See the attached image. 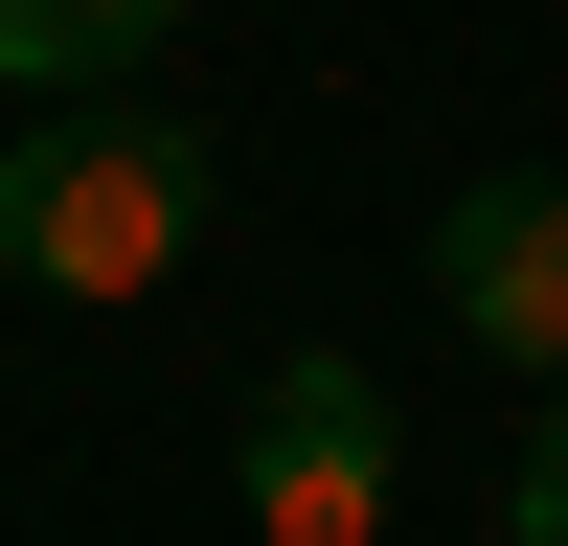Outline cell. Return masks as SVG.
I'll return each instance as SVG.
<instances>
[{
	"instance_id": "5",
	"label": "cell",
	"mask_w": 568,
	"mask_h": 546,
	"mask_svg": "<svg viewBox=\"0 0 568 546\" xmlns=\"http://www.w3.org/2000/svg\"><path fill=\"white\" fill-rule=\"evenodd\" d=\"M524 546H568V387H546V433H524V501H500Z\"/></svg>"
},
{
	"instance_id": "4",
	"label": "cell",
	"mask_w": 568,
	"mask_h": 546,
	"mask_svg": "<svg viewBox=\"0 0 568 546\" xmlns=\"http://www.w3.org/2000/svg\"><path fill=\"white\" fill-rule=\"evenodd\" d=\"M182 0H0V91H45V114H91V91L160 46Z\"/></svg>"
},
{
	"instance_id": "3",
	"label": "cell",
	"mask_w": 568,
	"mask_h": 546,
	"mask_svg": "<svg viewBox=\"0 0 568 546\" xmlns=\"http://www.w3.org/2000/svg\"><path fill=\"white\" fill-rule=\"evenodd\" d=\"M364 524H387V387L273 364L251 387V546H364Z\"/></svg>"
},
{
	"instance_id": "1",
	"label": "cell",
	"mask_w": 568,
	"mask_h": 546,
	"mask_svg": "<svg viewBox=\"0 0 568 546\" xmlns=\"http://www.w3.org/2000/svg\"><path fill=\"white\" fill-rule=\"evenodd\" d=\"M205 136L182 114H136V91H91V114H45V136H0V273L23 296H160L182 251H205Z\"/></svg>"
},
{
	"instance_id": "2",
	"label": "cell",
	"mask_w": 568,
	"mask_h": 546,
	"mask_svg": "<svg viewBox=\"0 0 568 546\" xmlns=\"http://www.w3.org/2000/svg\"><path fill=\"white\" fill-rule=\"evenodd\" d=\"M433 296H455V342H500L524 387H568V160L455 182V228H433Z\"/></svg>"
}]
</instances>
